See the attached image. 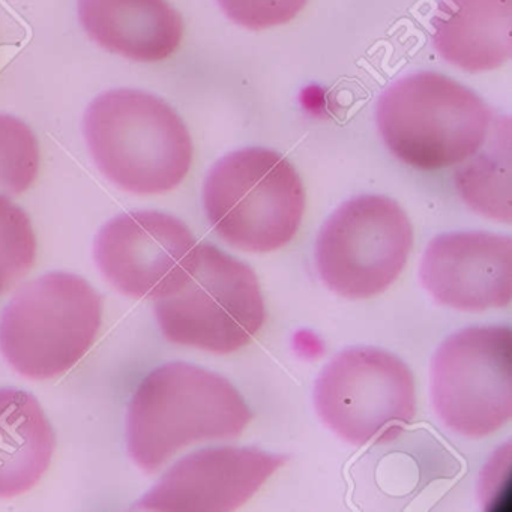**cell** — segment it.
Masks as SVG:
<instances>
[{"label": "cell", "instance_id": "obj_1", "mask_svg": "<svg viewBox=\"0 0 512 512\" xmlns=\"http://www.w3.org/2000/svg\"><path fill=\"white\" fill-rule=\"evenodd\" d=\"M151 299L167 340L206 352H236L265 323L262 289L253 269L214 245H194Z\"/></svg>", "mask_w": 512, "mask_h": 512}, {"label": "cell", "instance_id": "obj_2", "mask_svg": "<svg viewBox=\"0 0 512 512\" xmlns=\"http://www.w3.org/2000/svg\"><path fill=\"white\" fill-rule=\"evenodd\" d=\"M251 418L229 380L197 365L170 362L145 377L131 400L128 451L137 466L155 473L194 443L241 436Z\"/></svg>", "mask_w": 512, "mask_h": 512}, {"label": "cell", "instance_id": "obj_3", "mask_svg": "<svg viewBox=\"0 0 512 512\" xmlns=\"http://www.w3.org/2000/svg\"><path fill=\"white\" fill-rule=\"evenodd\" d=\"M85 134L103 175L140 196L178 187L193 163L187 125L146 92L116 89L95 98L86 110Z\"/></svg>", "mask_w": 512, "mask_h": 512}, {"label": "cell", "instance_id": "obj_4", "mask_svg": "<svg viewBox=\"0 0 512 512\" xmlns=\"http://www.w3.org/2000/svg\"><path fill=\"white\" fill-rule=\"evenodd\" d=\"M491 112L470 89L437 73L395 82L380 97L377 127L389 151L419 170L464 163L487 140Z\"/></svg>", "mask_w": 512, "mask_h": 512}, {"label": "cell", "instance_id": "obj_5", "mask_svg": "<svg viewBox=\"0 0 512 512\" xmlns=\"http://www.w3.org/2000/svg\"><path fill=\"white\" fill-rule=\"evenodd\" d=\"M203 203L217 235L248 253L289 244L302 223L305 190L277 152L248 148L221 158L205 181Z\"/></svg>", "mask_w": 512, "mask_h": 512}, {"label": "cell", "instance_id": "obj_6", "mask_svg": "<svg viewBox=\"0 0 512 512\" xmlns=\"http://www.w3.org/2000/svg\"><path fill=\"white\" fill-rule=\"evenodd\" d=\"M103 299L73 274L52 272L23 286L0 320V350L29 379L61 376L97 340Z\"/></svg>", "mask_w": 512, "mask_h": 512}, {"label": "cell", "instance_id": "obj_7", "mask_svg": "<svg viewBox=\"0 0 512 512\" xmlns=\"http://www.w3.org/2000/svg\"><path fill=\"white\" fill-rule=\"evenodd\" d=\"M314 403L323 422L346 442H389L415 418V379L385 350H344L320 373Z\"/></svg>", "mask_w": 512, "mask_h": 512}, {"label": "cell", "instance_id": "obj_8", "mask_svg": "<svg viewBox=\"0 0 512 512\" xmlns=\"http://www.w3.org/2000/svg\"><path fill=\"white\" fill-rule=\"evenodd\" d=\"M512 332L473 326L446 338L431 362V398L460 436L487 437L512 418Z\"/></svg>", "mask_w": 512, "mask_h": 512}, {"label": "cell", "instance_id": "obj_9", "mask_svg": "<svg viewBox=\"0 0 512 512\" xmlns=\"http://www.w3.org/2000/svg\"><path fill=\"white\" fill-rule=\"evenodd\" d=\"M413 245L406 212L383 196L341 205L320 230L316 263L323 283L347 299L380 295L400 277Z\"/></svg>", "mask_w": 512, "mask_h": 512}, {"label": "cell", "instance_id": "obj_10", "mask_svg": "<svg viewBox=\"0 0 512 512\" xmlns=\"http://www.w3.org/2000/svg\"><path fill=\"white\" fill-rule=\"evenodd\" d=\"M283 455L220 446L179 460L137 503L142 511L229 512L244 506L286 464Z\"/></svg>", "mask_w": 512, "mask_h": 512}, {"label": "cell", "instance_id": "obj_11", "mask_svg": "<svg viewBox=\"0 0 512 512\" xmlns=\"http://www.w3.org/2000/svg\"><path fill=\"white\" fill-rule=\"evenodd\" d=\"M421 280L439 304L482 313L511 304L512 241L487 232L437 236L421 263Z\"/></svg>", "mask_w": 512, "mask_h": 512}, {"label": "cell", "instance_id": "obj_12", "mask_svg": "<svg viewBox=\"0 0 512 512\" xmlns=\"http://www.w3.org/2000/svg\"><path fill=\"white\" fill-rule=\"evenodd\" d=\"M178 218L158 211L110 220L95 241V260L110 284L131 298H151L161 281L196 245Z\"/></svg>", "mask_w": 512, "mask_h": 512}, {"label": "cell", "instance_id": "obj_13", "mask_svg": "<svg viewBox=\"0 0 512 512\" xmlns=\"http://www.w3.org/2000/svg\"><path fill=\"white\" fill-rule=\"evenodd\" d=\"M79 17L95 43L137 62L170 58L184 38L182 17L167 0H79Z\"/></svg>", "mask_w": 512, "mask_h": 512}, {"label": "cell", "instance_id": "obj_14", "mask_svg": "<svg viewBox=\"0 0 512 512\" xmlns=\"http://www.w3.org/2000/svg\"><path fill=\"white\" fill-rule=\"evenodd\" d=\"M512 0H442L433 19V43L445 61L469 73L509 61Z\"/></svg>", "mask_w": 512, "mask_h": 512}, {"label": "cell", "instance_id": "obj_15", "mask_svg": "<svg viewBox=\"0 0 512 512\" xmlns=\"http://www.w3.org/2000/svg\"><path fill=\"white\" fill-rule=\"evenodd\" d=\"M55 433L34 395L0 389V497L34 488L52 463Z\"/></svg>", "mask_w": 512, "mask_h": 512}, {"label": "cell", "instance_id": "obj_16", "mask_svg": "<svg viewBox=\"0 0 512 512\" xmlns=\"http://www.w3.org/2000/svg\"><path fill=\"white\" fill-rule=\"evenodd\" d=\"M509 133L497 130L490 148L457 170L455 182L464 202L485 217L511 223Z\"/></svg>", "mask_w": 512, "mask_h": 512}, {"label": "cell", "instance_id": "obj_17", "mask_svg": "<svg viewBox=\"0 0 512 512\" xmlns=\"http://www.w3.org/2000/svg\"><path fill=\"white\" fill-rule=\"evenodd\" d=\"M40 173V145L31 128L10 115H0V193H26Z\"/></svg>", "mask_w": 512, "mask_h": 512}, {"label": "cell", "instance_id": "obj_18", "mask_svg": "<svg viewBox=\"0 0 512 512\" xmlns=\"http://www.w3.org/2000/svg\"><path fill=\"white\" fill-rule=\"evenodd\" d=\"M37 259V236L31 218L0 194V293L22 280Z\"/></svg>", "mask_w": 512, "mask_h": 512}, {"label": "cell", "instance_id": "obj_19", "mask_svg": "<svg viewBox=\"0 0 512 512\" xmlns=\"http://www.w3.org/2000/svg\"><path fill=\"white\" fill-rule=\"evenodd\" d=\"M218 4L236 25L263 31L292 22L308 0H218Z\"/></svg>", "mask_w": 512, "mask_h": 512}]
</instances>
